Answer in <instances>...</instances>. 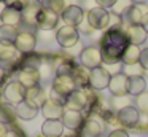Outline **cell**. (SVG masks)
Returning a JSON list of instances; mask_svg holds the SVG:
<instances>
[{"label": "cell", "instance_id": "obj_52", "mask_svg": "<svg viewBox=\"0 0 148 137\" xmlns=\"http://www.w3.org/2000/svg\"><path fill=\"white\" fill-rule=\"evenodd\" d=\"M42 2H43V0H42Z\"/></svg>", "mask_w": 148, "mask_h": 137}, {"label": "cell", "instance_id": "obj_13", "mask_svg": "<svg viewBox=\"0 0 148 137\" xmlns=\"http://www.w3.org/2000/svg\"><path fill=\"white\" fill-rule=\"evenodd\" d=\"M64 107L67 108V110L84 112L88 107V91L86 89H75L70 96L65 97Z\"/></svg>", "mask_w": 148, "mask_h": 137}, {"label": "cell", "instance_id": "obj_37", "mask_svg": "<svg viewBox=\"0 0 148 137\" xmlns=\"http://www.w3.org/2000/svg\"><path fill=\"white\" fill-rule=\"evenodd\" d=\"M131 131H134V132H137V134H142V136H148V121L145 120L143 123H142V120H140V123Z\"/></svg>", "mask_w": 148, "mask_h": 137}, {"label": "cell", "instance_id": "obj_8", "mask_svg": "<svg viewBox=\"0 0 148 137\" xmlns=\"http://www.w3.org/2000/svg\"><path fill=\"white\" fill-rule=\"evenodd\" d=\"M103 131H105V124L100 118L86 116L78 132L81 137H102Z\"/></svg>", "mask_w": 148, "mask_h": 137}, {"label": "cell", "instance_id": "obj_49", "mask_svg": "<svg viewBox=\"0 0 148 137\" xmlns=\"http://www.w3.org/2000/svg\"><path fill=\"white\" fill-rule=\"evenodd\" d=\"M142 137H148V136H142Z\"/></svg>", "mask_w": 148, "mask_h": 137}, {"label": "cell", "instance_id": "obj_17", "mask_svg": "<svg viewBox=\"0 0 148 137\" xmlns=\"http://www.w3.org/2000/svg\"><path fill=\"white\" fill-rule=\"evenodd\" d=\"M108 91L112 96H126L129 94V76L126 73L119 72L112 75L108 83Z\"/></svg>", "mask_w": 148, "mask_h": 137}, {"label": "cell", "instance_id": "obj_16", "mask_svg": "<svg viewBox=\"0 0 148 137\" xmlns=\"http://www.w3.org/2000/svg\"><path fill=\"white\" fill-rule=\"evenodd\" d=\"M18 81L21 85H24L27 89L34 88V86H38L42 81V76H40L38 67H32V65H24L23 69L18 73Z\"/></svg>", "mask_w": 148, "mask_h": 137}, {"label": "cell", "instance_id": "obj_1", "mask_svg": "<svg viewBox=\"0 0 148 137\" xmlns=\"http://www.w3.org/2000/svg\"><path fill=\"white\" fill-rule=\"evenodd\" d=\"M129 45V40L126 37L124 29H107L100 38V54L102 62L107 65L121 62L123 53L126 46Z\"/></svg>", "mask_w": 148, "mask_h": 137}, {"label": "cell", "instance_id": "obj_38", "mask_svg": "<svg viewBox=\"0 0 148 137\" xmlns=\"http://www.w3.org/2000/svg\"><path fill=\"white\" fill-rule=\"evenodd\" d=\"M5 6H11V8H16V10H23L26 0H3Z\"/></svg>", "mask_w": 148, "mask_h": 137}, {"label": "cell", "instance_id": "obj_47", "mask_svg": "<svg viewBox=\"0 0 148 137\" xmlns=\"http://www.w3.org/2000/svg\"><path fill=\"white\" fill-rule=\"evenodd\" d=\"M148 0H134V3H147Z\"/></svg>", "mask_w": 148, "mask_h": 137}, {"label": "cell", "instance_id": "obj_45", "mask_svg": "<svg viewBox=\"0 0 148 137\" xmlns=\"http://www.w3.org/2000/svg\"><path fill=\"white\" fill-rule=\"evenodd\" d=\"M62 137H81V136H80V132H78V131H70V134H69V136H62Z\"/></svg>", "mask_w": 148, "mask_h": 137}, {"label": "cell", "instance_id": "obj_28", "mask_svg": "<svg viewBox=\"0 0 148 137\" xmlns=\"http://www.w3.org/2000/svg\"><path fill=\"white\" fill-rule=\"evenodd\" d=\"M108 105L113 112H119L126 107H131L134 105V97L131 94H126V96H112V99L108 101Z\"/></svg>", "mask_w": 148, "mask_h": 137}, {"label": "cell", "instance_id": "obj_31", "mask_svg": "<svg viewBox=\"0 0 148 137\" xmlns=\"http://www.w3.org/2000/svg\"><path fill=\"white\" fill-rule=\"evenodd\" d=\"M134 5H135L134 0H116L115 5L112 6V13H115L118 16H124Z\"/></svg>", "mask_w": 148, "mask_h": 137}, {"label": "cell", "instance_id": "obj_21", "mask_svg": "<svg viewBox=\"0 0 148 137\" xmlns=\"http://www.w3.org/2000/svg\"><path fill=\"white\" fill-rule=\"evenodd\" d=\"M0 21L3 25H11V27H21L23 24V16H21V10L11 8V6H5L0 13Z\"/></svg>", "mask_w": 148, "mask_h": 137}, {"label": "cell", "instance_id": "obj_22", "mask_svg": "<svg viewBox=\"0 0 148 137\" xmlns=\"http://www.w3.org/2000/svg\"><path fill=\"white\" fill-rule=\"evenodd\" d=\"M124 32H126V37H127L129 43L137 45V46L143 45L148 38V32L145 30L143 25H127L124 29Z\"/></svg>", "mask_w": 148, "mask_h": 137}, {"label": "cell", "instance_id": "obj_3", "mask_svg": "<svg viewBox=\"0 0 148 137\" xmlns=\"http://www.w3.org/2000/svg\"><path fill=\"white\" fill-rule=\"evenodd\" d=\"M77 89V83H75L73 76L70 73H58L53 78V92L58 96V99H61L62 102L65 101L67 96H70L72 92Z\"/></svg>", "mask_w": 148, "mask_h": 137}, {"label": "cell", "instance_id": "obj_43", "mask_svg": "<svg viewBox=\"0 0 148 137\" xmlns=\"http://www.w3.org/2000/svg\"><path fill=\"white\" fill-rule=\"evenodd\" d=\"M8 131H10V129H8L7 124H5L3 121H0V137H5L8 134Z\"/></svg>", "mask_w": 148, "mask_h": 137}, {"label": "cell", "instance_id": "obj_51", "mask_svg": "<svg viewBox=\"0 0 148 137\" xmlns=\"http://www.w3.org/2000/svg\"><path fill=\"white\" fill-rule=\"evenodd\" d=\"M0 2H3V0H0Z\"/></svg>", "mask_w": 148, "mask_h": 137}, {"label": "cell", "instance_id": "obj_6", "mask_svg": "<svg viewBox=\"0 0 148 137\" xmlns=\"http://www.w3.org/2000/svg\"><path fill=\"white\" fill-rule=\"evenodd\" d=\"M147 18H148V5L147 3H135V5L123 16L124 29L127 27V25H142Z\"/></svg>", "mask_w": 148, "mask_h": 137}, {"label": "cell", "instance_id": "obj_18", "mask_svg": "<svg viewBox=\"0 0 148 137\" xmlns=\"http://www.w3.org/2000/svg\"><path fill=\"white\" fill-rule=\"evenodd\" d=\"M59 19H61V16L58 13L43 6L42 11L38 13V18H37V29H40V30H53V29H56Z\"/></svg>", "mask_w": 148, "mask_h": 137}, {"label": "cell", "instance_id": "obj_14", "mask_svg": "<svg viewBox=\"0 0 148 137\" xmlns=\"http://www.w3.org/2000/svg\"><path fill=\"white\" fill-rule=\"evenodd\" d=\"M110 78H112V73L105 67L100 65L97 69H92L89 75V88L94 91H102V89L108 88Z\"/></svg>", "mask_w": 148, "mask_h": 137}, {"label": "cell", "instance_id": "obj_10", "mask_svg": "<svg viewBox=\"0 0 148 137\" xmlns=\"http://www.w3.org/2000/svg\"><path fill=\"white\" fill-rule=\"evenodd\" d=\"M42 115L45 116V120H61L62 115L65 112L64 102L58 97H48V101L43 104V107L40 108Z\"/></svg>", "mask_w": 148, "mask_h": 137}, {"label": "cell", "instance_id": "obj_33", "mask_svg": "<svg viewBox=\"0 0 148 137\" xmlns=\"http://www.w3.org/2000/svg\"><path fill=\"white\" fill-rule=\"evenodd\" d=\"M43 6L45 8H49L51 11H54V13H58L59 16L64 13V10L67 8V0H43Z\"/></svg>", "mask_w": 148, "mask_h": 137}, {"label": "cell", "instance_id": "obj_15", "mask_svg": "<svg viewBox=\"0 0 148 137\" xmlns=\"http://www.w3.org/2000/svg\"><path fill=\"white\" fill-rule=\"evenodd\" d=\"M84 18H86V11L80 5H69L61 14V19L64 21V24L72 25V27H78Z\"/></svg>", "mask_w": 148, "mask_h": 137}, {"label": "cell", "instance_id": "obj_30", "mask_svg": "<svg viewBox=\"0 0 148 137\" xmlns=\"http://www.w3.org/2000/svg\"><path fill=\"white\" fill-rule=\"evenodd\" d=\"M19 29L11 27V25H0V43H14Z\"/></svg>", "mask_w": 148, "mask_h": 137}, {"label": "cell", "instance_id": "obj_9", "mask_svg": "<svg viewBox=\"0 0 148 137\" xmlns=\"http://www.w3.org/2000/svg\"><path fill=\"white\" fill-rule=\"evenodd\" d=\"M26 92H27V88L16 80V81H10L5 86L3 97L7 102H10L13 105H18V104L26 101Z\"/></svg>", "mask_w": 148, "mask_h": 137}, {"label": "cell", "instance_id": "obj_26", "mask_svg": "<svg viewBox=\"0 0 148 137\" xmlns=\"http://www.w3.org/2000/svg\"><path fill=\"white\" fill-rule=\"evenodd\" d=\"M140 53H142L140 46L129 43L127 46H126L124 53H123V57H121L123 65H132V64H138V61H140Z\"/></svg>", "mask_w": 148, "mask_h": 137}, {"label": "cell", "instance_id": "obj_36", "mask_svg": "<svg viewBox=\"0 0 148 137\" xmlns=\"http://www.w3.org/2000/svg\"><path fill=\"white\" fill-rule=\"evenodd\" d=\"M77 29H78V32H83L84 35H92L94 32H96V30H94L92 27H91V24H89V22H88V19H86V18L83 19V22H81V24L78 25Z\"/></svg>", "mask_w": 148, "mask_h": 137}, {"label": "cell", "instance_id": "obj_29", "mask_svg": "<svg viewBox=\"0 0 148 137\" xmlns=\"http://www.w3.org/2000/svg\"><path fill=\"white\" fill-rule=\"evenodd\" d=\"M143 91H147V80H145V76H132V78H129V94L132 97H137Z\"/></svg>", "mask_w": 148, "mask_h": 137}, {"label": "cell", "instance_id": "obj_12", "mask_svg": "<svg viewBox=\"0 0 148 137\" xmlns=\"http://www.w3.org/2000/svg\"><path fill=\"white\" fill-rule=\"evenodd\" d=\"M14 46L19 53L23 54H32L37 46V35L35 32L29 30H19L16 40H14Z\"/></svg>", "mask_w": 148, "mask_h": 137}, {"label": "cell", "instance_id": "obj_50", "mask_svg": "<svg viewBox=\"0 0 148 137\" xmlns=\"http://www.w3.org/2000/svg\"><path fill=\"white\" fill-rule=\"evenodd\" d=\"M147 121H148V116H147Z\"/></svg>", "mask_w": 148, "mask_h": 137}, {"label": "cell", "instance_id": "obj_19", "mask_svg": "<svg viewBox=\"0 0 148 137\" xmlns=\"http://www.w3.org/2000/svg\"><path fill=\"white\" fill-rule=\"evenodd\" d=\"M61 121H62L65 129L80 131L81 124H83V121H84V115H83V112H75V110H67V108H65Z\"/></svg>", "mask_w": 148, "mask_h": 137}, {"label": "cell", "instance_id": "obj_11", "mask_svg": "<svg viewBox=\"0 0 148 137\" xmlns=\"http://www.w3.org/2000/svg\"><path fill=\"white\" fill-rule=\"evenodd\" d=\"M116 115H118V121H119L121 129H134V127L140 123V116H142L140 112H138L134 105L116 112Z\"/></svg>", "mask_w": 148, "mask_h": 137}, {"label": "cell", "instance_id": "obj_46", "mask_svg": "<svg viewBox=\"0 0 148 137\" xmlns=\"http://www.w3.org/2000/svg\"><path fill=\"white\" fill-rule=\"evenodd\" d=\"M142 25H143V27H145V30L148 32V18L145 19V22H143V24H142Z\"/></svg>", "mask_w": 148, "mask_h": 137}, {"label": "cell", "instance_id": "obj_32", "mask_svg": "<svg viewBox=\"0 0 148 137\" xmlns=\"http://www.w3.org/2000/svg\"><path fill=\"white\" fill-rule=\"evenodd\" d=\"M134 107L140 112V115L148 116V91H143L137 97H134Z\"/></svg>", "mask_w": 148, "mask_h": 137}, {"label": "cell", "instance_id": "obj_34", "mask_svg": "<svg viewBox=\"0 0 148 137\" xmlns=\"http://www.w3.org/2000/svg\"><path fill=\"white\" fill-rule=\"evenodd\" d=\"M54 65H53V62H49V61H42L38 65V72H40V76H42V80H49L51 78V75L54 73Z\"/></svg>", "mask_w": 148, "mask_h": 137}, {"label": "cell", "instance_id": "obj_24", "mask_svg": "<svg viewBox=\"0 0 148 137\" xmlns=\"http://www.w3.org/2000/svg\"><path fill=\"white\" fill-rule=\"evenodd\" d=\"M19 56L14 43H0V65H10Z\"/></svg>", "mask_w": 148, "mask_h": 137}, {"label": "cell", "instance_id": "obj_27", "mask_svg": "<svg viewBox=\"0 0 148 137\" xmlns=\"http://www.w3.org/2000/svg\"><path fill=\"white\" fill-rule=\"evenodd\" d=\"M14 113H16V116L21 118V120L30 121V120H34V118L38 115V108L32 107V105H29L26 101H24V102H21V104L16 105V108H14Z\"/></svg>", "mask_w": 148, "mask_h": 137}, {"label": "cell", "instance_id": "obj_41", "mask_svg": "<svg viewBox=\"0 0 148 137\" xmlns=\"http://www.w3.org/2000/svg\"><path fill=\"white\" fill-rule=\"evenodd\" d=\"M116 0H96L97 6H100V8H105V10H112V6L115 5Z\"/></svg>", "mask_w": 148, "mask_h": 137}, {"label": "cell", "instance_id": "obj_44", "mask_svg": "<svg viewBox=\"0 0 148 137\" xmlns=\"http://www.w3.org/2000/svg\"><path fill=\"white\" fill-rule=\"evenodd\" d=\"M5 137H21V136H19V134H18V132H16V131L10 129V131H8V134H7V136H5Z\"/></svg>", "mask_w": 148, "mask_h": 137}, {"label": "cell", "instance_id": "obj_4", "mask_svg": "<svg viewBox=\"0 0 148 137\" xmlns=\"http://www.w3.org/2000/svg\"><path fill=\"white\" fill-rule=\"evenodd\" d=\"M56 41L59 43V46L69 50V48L75 46V45L80 41V32L77 27H72V25H62L56 30Z\"/></svg>", "mask_w": 148, "mask_h": 137}, {"label": "cell", "instance_id": "obj_20", "mask_svg": "<svg viewBox=\"0 0 148 137\" xmlns=\"http://www.w3.org/2000/svg\"><path fill=\"white\" fill-rule=\"evenodd\" d=\"M46 101H48L46 91L40 85L27 89V92H26V102L29 105H32V107H35V108H38V110H40Z\"/></svg>", "mask_w": 148, "mask_h": 137}, {"label": "cell", "instance_id": "obj_39", "mask_svg": "<svg viewBox=\"0 0 148 137\" xmlns=\"http://www.w3.org/2000/svg\"><path fill=\"white\" fill-rule=\"evenodd\" d=\"M138 62H140V65L143 67L145 70H148V46L142 50V53H140V61H138Z\"/></svg>", "mask_w": 148, "mask_h": 137}, {"label": "cell", "instance_id": "obj_5", "mask_svg": "<svg viewBox=\"0 0 148 137\" xmlns=\"http://www.w3.org/2000/svg\"><path fill=\"white\" fill-rule=\"evenodd\" d=\"M86 19L94 30H103L105 32L107 29H108L110 11L105 8H100V6H96V8L86 11Z\"/></svg>", "mask_w": 148, "mask_h": 137}, {"label": "cell", "instance_id": "obj_2", "mask_svg": "<svg viewBox=\"0 0 148 137\" xmlns=\"http://www.w3.org/2000/svg\"><path fill=\"white\" fill-rule=\"evenodd\" d=\"M43 3L42 0H26L23 10H21V16H23V24L26 25V29L23 30H29L34 32L37 29V18H38V13L42 11Z\"/></svg>", "mask_w": 148, "mask_h": 137}, {"label": "cell", "instance_id": "obj_7", "mask_svg": "<svg viewBox=\"0 0 148 137\" xmlns=\"http://www.w3.org/2000/svg\"><path fill=\"white\" fill-rule=\"evenodd\" d=\"M78 57H80L81 65L89 69V70L97 69V67H100L103 64L102 62V54H100V48L94 46V45L83 48V51H81V54Z\"/></svg>", "mask_w": 148, "mask_h": 137}, {"label": "cell", "instance_id": "obj_42", "mask_svg": "<svg viewBox=\"0 0 148 137\" xmlns=\"http://www.w3.org/2000/svg\"><path fill=\"white\" fill-rule=\"evenodd\" d=\"M107 137H129V134L126 129H113Z\"/></svg>", "mask_w": 148, "mask_h": 137}, {"label": "cell", "instance_id": "obj_35", "mask_svg": "<svg viewBox=\"0 0 148 137\" xmlns=\"http://www.w3.org/2000/svg\"><path fill=\"white\" fill-rule=\"evenodd\" d=\"M123 73H126L129 78H132V76H143L145 69L140 65V62L132 64V65H123Z\"/></svg>", "mask_w": 148, "mask_h": 137}, {"label": "cell", "instance_id": "obj_40", "mask_svg": "<svg viewBox=\"0 0 148 137\" xmlns=\"http://www.w3.org/2000/svg\"><path fill=\"white\" fill-rule=\"evenodd\" d=\"M65 51H67V54H70V56H75V54H78V56H80L81 51H83V45H81V41H78L75 46L69 48V50H65Z\"/></svg>", "mask_w": 148, "mask_h": 137}, {"label": "cell", "instance_id": "obj_48", "mask_svg": "<svg viewBox=\"0 0 148 137\" xmlns=\"http://www.w3.org/2000/svg\"><path fill=\"white\" fill-rule=\"evenodd\" d=\"M143 76H145V78H147V80H148V70H145V73H143Z\"/></svg>", "mask_w": 148, "mask_h": 137}, {"label": "cell", "instance_id": "obj_25", "mask_svg": "<svg viewBox=\"0 0 148 137\" xmlns=\"http://www.w3.org/2000/svg\"><path fill=\"white\" fill-rule=\"evenodd\" d=\"M89 75H91L89 69L83 67L81 64H75L73 70H72V76H73L75 83H77V89L89 88Z\"/></svg>", "mask_w": 148, "mask_h": 137}, {"label": "cell", "instance_id": "obj_23", "mask_svg": "<svg viewBox=\"0 0 148 137\" xmlns=\"http://www.w3.org/2000/svg\"><path fill=\"white\" fill-rule=\"evenodd\" d=\"M64 131H65V127L61 120H45V123L42 124L43 137H62Z\"/></svg>", "mask_w": 148, "mask_h": 137}]
</instances>
